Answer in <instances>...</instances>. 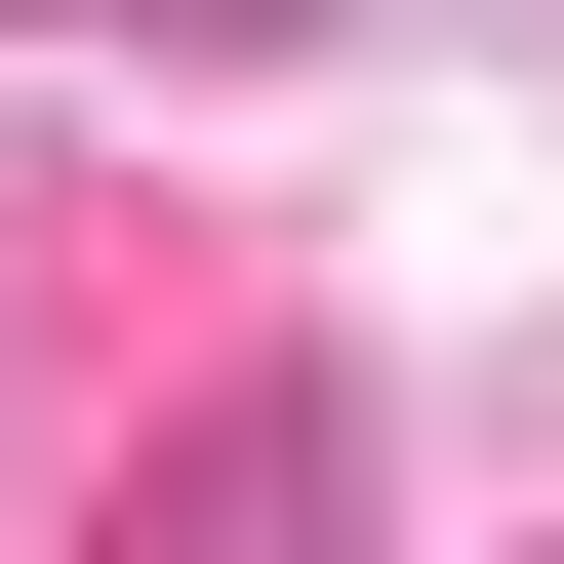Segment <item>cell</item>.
Here are the masks:
<instances>
[{
  "mask_svg": "<svg viewBox=\"0 0 564 564\" xmlns=\"http://www.w3.org/2000/svg\"><path fill=\"white\" fill-rule=\"evenodd\" d=\"M282 524H364V444H323V403H242V444H202V484H162L121 564H282Z\"/></svg>",
  "mask_w": 564,
  "mask_h": 564,
  "instance_id": "cell-1",
  "label": "cell"
}]
</instances>
